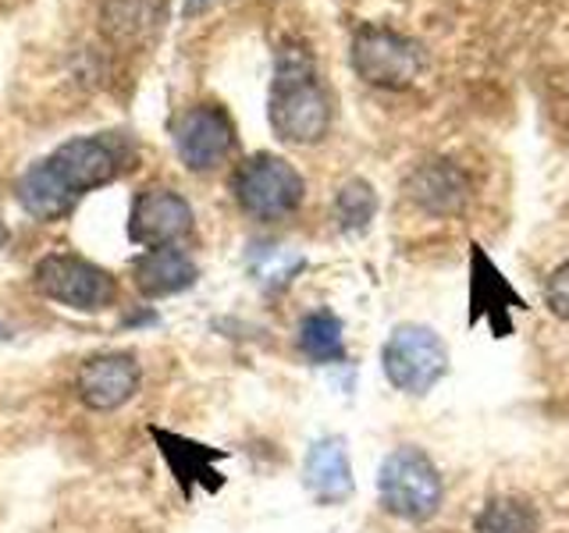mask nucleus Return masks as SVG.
<instances>
[{"label":"nucleus","instance_id":"f257e3e1","mask_svg":"<svg viewBox=\"0 0 569 533\" xmlns=\"http://www.w3.org/2000/svg\"><path fill=\"white\" fill-rule=\"evenodd\" d=\"M132 142L121 132L82 135L53 150L18 178V203L36 221H58L86 192L111 185L132 164Z\"/></svg>","mask_w":569,"mask_h":533},{"label":"nucleus","instance_id":"f03ea898","mask_svg":"<svg viewBox=\"0 0 569 533\" xmlns=\"http://www.w3.org/2000/svg\"><path fill=\"white\" fill-rule=\"evenodd\" d=\"M267 118L278 139L292 147H313L331 129V97L325 82L317 79L313 58L302 47L278 50L271 100H267Z\"/></svg>","mask_w":569,"mask_h":533},{"label":"nucleus","instance_id":"7ed1b4c3","mask_svg":"<svg viewBox=\"0 0 569 533\" xmlns=\"http://www.w3.org/2000/svg\"><path fill=\"white\" fill-rule=\"evenodd\" d=\"M231 192L236 203L257 221H281L299 210L307 182L284 157L274 153H253L231 174Z\"/></svg>","mask_w":569,"mask_h":533},{"label":"nucleus","instance_id":"20e7f679","mask_svg":"<svg viewBox=\"0 0 569 533\" xmlns=\"http://www.w3.org/2000/svg\"><path fill=\"white\" fill-rule=\"evenodd\" d=\"M441 473L420 449H396L378 470L381 509L406 523H427L441 509Z\"/></svg>","mask_w":569,"mask_h":533},{"label":"nucleus","instance_id":"39448f33","mask_svg":"<svg viewBox=\"0 0 569 533\" xmlns=\"http://www.w3.org/2000/svg\"><path fill=\"white\" fill-rule=\"evenodd\" d=\"M385 378L406 395H427L449 373V349L441 334L423 324H399L381 349Z\"/></svg>","mask_w":569,"mask_h":533},{"label":"nucleus","instance_id":"423d86ee","mask_svg":"<svg viewBox=\"0 0 569 533\" xmlns=\"http://www.w3.org/2000/svg\"><path fill=\"white\" fill-rule=\"evenodd\" d=\"M32 278H36V289H40L47 299L61 302V306H71V310H82V313L111 306L118 295V284L103 266L89 263L82 257H71V253L43 257L36 263Z\"/></svg>","mask_w":569,"mask_h":533},{"label":"nucleus","instance_id":"0eeeda50","mask_svg":"<svg viewBox=\"0 0 569 533\" xmlns=\"http://www.w3.org/2000/svg\"><path fill=\"white\" fill-rule=\"evenodd\" d=\"M352 68H356V76L370 86L406 89L420 76L423 53L413 40H406L399 32L367 26L356 32V40H352Z\"/></svg>","mask_w":569,"mask_h":533},{"label":"nucleus","instance_id":"6e6552de","mask_svg":"<svg viewBox=\"0 0 569 533\" xmlns=\"http://www.w3.org/2000/svg\"><path fill=\"white\" fill-rule=\"evenodd\" d=\"M174 150L189 171H213L236 150V121L218 103H196L174 121Z\"/></svg>","mask_w":569,"mask_h":533},{"label":"nucleus","instance_id":"1a4fd4ad","mask_svg":"<svg viewBox=\"0 0 569 533\" xmlns=\"http://www.w3.org/2000/svg\"><path fill=\"white\" fill-rule=\"evenodd\" d=\"M192 231V207L186 195L171 189H142L132 200L129 213V239L136 245L160 249V245H178Z\"/></svg>","mask_w":569,"mask_h":533},{"label":"nucleus","instance_id":"9d476101","mask_svg":"<svg viewBox=\"0 0 569 533\" xmlns=\"http://www.w3.org/2000/svg\"><path fill=\"white\" fill-rule=\"evenodd\" d=\"M139 388V363L129 352H103L79 366L76 391L86 409L93 413H111L124 405Z\"/></svg>","mask_w":569,"mask_h":533},{"label":"nucleus","instance_id":"9b49d317","mask_svg":"<svg viewBox=\"0 0 569 533\" xmlns=\"http://www.w3.org/2000/svg\"><path fill=\"white\" fill-rule=\"evenodd\" d=\"M168 22V0H103L100 32L118 50H142Z\"/></svg>","mask_w":569,"mask_h":533},{"label":"nucleus","instance_id":"f8f14e48","mask_svg":"<svg viewBox=\"0 0 569 533\" xmlns=\"http://www.w3.org/2000/svg\"><path fill=\"white\" fill-rule=\"evenodd\" d=\"M302 484L320 505H342L352 494V470L342 438H320L302 462Z\"/></svg>","mask_w":569,"mask_h":533},{"label":"nucleus","instance_id":"ddd939ff","mask_svg":"<svg viewBox=\"0 0 569 533\" xmlns=\"http://www.w3.org/2000/svg\"><path fill=\"white\" fill-rule=\"evenodd\" d=\"M196 278H200V271H196L192 257L178 245L147 249V253L132 260V281L147 299H164V295L186 292L196 284Z\"/></svg>","mask_w":569,"mask_h":533},{"label":"nucleus","instance_id":"4468645a","mask_svg":"<svg viewBox=\"0 0 569 533\" xmlns=\"http://www.w3.org/2000/svg\"><path fill=\"white\" fill-rule=\"evenodd\" d=\"M523 299L509 289V281L495 271V263L473 245V284H470V320H488L495 338L512 331L509 310H520Z\"/></svg>","mask_w":569,"mask_h":533},{"label":"nucleus","instance_id":"2eb2a0df","mask_svg":"<svg viewBox=\"0 0 569 533\" xmlns=\"http://www.w3.org/2000/svg\"><path fill=\"white\" fill-rule=\"evenodd\" d=\"M409 200L417 207H423L427 213H438V218H449V213H459L462 203H467L470 185L467 174H462L449 160H431V164L417 168L409 174Z\"/></svg>","mask_w":569,"mask_h":533},{"label":"nucleus","instance_id":"dca6fc26","mask_svg":"<svg viewBox=\"0 0 569 533\" xmlns=\"http://www.w3.org/2000/svg\"><path fill=\"white\" fill-rule=\"evenodd\" d=\"M299 349L310 363H342L346 360V338L342 320L328 310H317L299 324Z\"/></svg>","mask_w":569,"mask_h":533},{"label":"nucleus","instance_id":"f3484780","mask_svg":"<svg viewBox=\"0 0 569 533\" xmlns=\"http://www.w3.org/2000/svg\"><path fill=\"white\" fill-rule=\"evenodd\" d=\"M477 533H538V512L523 497H491L477 515Z\"/></svg>","mask_w":569,"mask_h":533},{"label":"nucleus","instance_id":"a211bd4d","mask_svg":"<svg viewBox=\"0 0 569 533\" xmlns=\"http://www.w3.org/2000/svg\"><path fill=\"white\" fill-rule=\"evenodd\" d=\"M153 438H157V444H160V452H164V459L171 462L174 476L182 480L186 487H189V480H192V476H200V480L218 476V473L210 470V459H218V452H207L203 444H192V441H186V438H174V434H168V431H157V426H153Z\"/></svg>","mask_w":569,"mask_h":533},{"label":"nucleus","instance_id":"6ab92c4d","mask_svg":"<svg viewBox=\"0 0 569 533\" xmlns=\"http://www.w3.org/2000/svg\"><path fill=\"white\" fill-rule=\"evenodd\" d=\"M335 213H338V224L346 231H363L373 221V213H378V192H373L363 178H352V182L338 189Z\"/></svg>","mask_w":569,"mask_h":533},{"label":"nucleus","instance_id":"aec40b11","mask_svg":"<svg viewBox=\"0 0 569 533\" xmlns=\"http://www.w3.org/2000/svg\"><path fill=\"white\" fill-rule=\"evenodd\" d=\"M545 302H548V310L556 316L569 320V263H562V266L551 271V278L545 284Z\"/></svg>","mask_w":569,"mask_h":533},{"label":"nucleus","instance_id":"412c9836","mask_svg":"<svg viewBox=\"0 0 569 533\" xmlns=\"http://www.w3.org/2000/svg\"><path fill=\"white\" fill-rule=\"evenodd\" d=\"M213 0H186V14H196V11H207Z\"/></svg>","mask_w":569,"mask_h":533},{"label":"nucleus","instance_id":"4be33fe9","mask_svg":"<svg viewBox=\"0 0 569 533\" xmlns=\"http://www.w3.org/2000/svg\"><path fill=\"white\" fill-rule=\"evenodd\" d=\"M4 239H8V231H4V224H0V245H4Z\"/></svg>","mask_w":569,"mask_h":533},{"label":"nucleus","instance_id":"5701e85b","mask_svg":"<svg viewBox=\"0 0 569 533\" xmlns=\"http://www.w3.org/2000/svg\"><path fill=\"white\" fill-rule=\"evenodd\" d=\"M0 338H4V328H0Z\"/></svg>","mask_w":569,"mask_h":533}]
</instances>
